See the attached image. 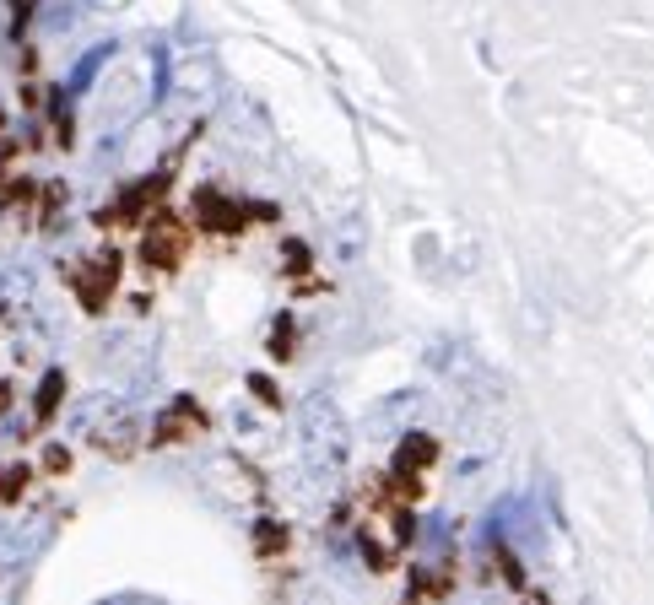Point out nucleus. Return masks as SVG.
Here are the masks:
<instances>
[{
	"instance_id": "1",
	"label": "nucleus",
	"mask_w": 654,
	"mask_h": 605,
	"mask_svg": "<svg viewBox=\"0 0 654 605\" xmlns=\"http://www.w3.org/2000/svg\"><path fill=\"white\" fill-rule=\"evenodd\" d=\"M249 222H271V206H249L217 184H200L195 200H190V227L195 233H211V238H238L249 233Z\"/></svg>"
},
{
	"instance_id": "2",
	"label": "nucleus",
	"mask_w": 654,
	"mask_h": 605,
	"mask_svg": "<svg viewBox=\"0 0 654 605\" xmlns=\"http://www.w3.org/2000/svg\"><path fill=\"white\" fill-rule=\"evenodd\" d=\"M190 244H195V227L179 217V211L157 206L152 217L141 222V265L146 271H163L173 276L184 260H190Z\"/></svg>"
},
{
	"instance_id": "3",
	"label": "nucleus",
	"mask_w": 654,
	"mask_h": 605,
	"mask_svg": "<svg viewBox=\"0 0 654 605\" xmlns=\"http://www.w3.org/2000/svg\"><path fill=\"white\" fill-rule=\"evenodd\" d=\"M119 271H125V254L103 249V254L76 260V265H60V281L76 292L82 314H109V303H114V292H119Z\"/></svg>"
},
{
	"instance_id": "4",
	"label": "nucleus",
	"mask_w": 654,
	"mask_h": 605,
	"mask_svg": "<svg viewBox=\"0 0 654 605\" xmlns=\"http://www.w3.org/2000/svg\"><path fill=\"white\" fill-rule=\"evenodd\" d=\"M168 184H173V163L157 168V173H146V179H136V184H125V190H119L109 206L92 217V227H103V233H114V227H141L168 200Z\"/></svg>"
},
{
	"instance_id": "5",
	"label": "nucleus",
	"mask_w": 654,
	"mask_h": 605,
	"mask_svg": "<svg viewBox=\"0 0 654 605\" xmlns=\"http://www.w3.org/2000/svg\"><path fill=\"white\" fill-rule=\"evenodd\" d=\"M206 427H211V416H206V406H200L195 395H173L168 411L157 416V427H152V449H168V443L200 438Z\"/></svg>"
},
{
	"instance_id": "6",
	"label": "nucleus",
	"mask_w": 654,
	"mask_h": 605,
	"mask_svg": "<svg viewBox=\"0 0 654 605\" xmlns=\"http://www.w3.org/2000/svg\"><path fill=\"white\" fill-rule=\"evenodd\" d=\"M449 589H455V568H422V573H411L406 605H438Z\"/></svg>"
},
{
	"instance_id": "7",
	"label": "nucleus",
	"mask_w": 654,
	"mask_h": 605,
	"mask_svg": "<svg viewBox=\"0 0 654 605\" xmlns=\"http://www.w3.org/2000/svg\"><path fill=\"white\" fill-rule=\"evenodd\" d=\"M433 460H438V443L427 438V433H411V438L395 449V476H422Z\"/></svg>"
},
{
	"instance_id": "8",
	"label": "nucleus",
	"mask_w": 654,
	"mask_h": 605,
	"mask_svg": "<svg viewBox=\"0 0 654 605\" xmlns=\"http://www.w3.org/2000/svg\"><path fill=\"white\" fill-rule=\"evenodd\" d=\"M60 395H65V373H60V368H49V373H44V384H38V400H33V422H38V427L55 422Z\"/></svg>"
},
{
	"instance_id": "9",
	"label": "nucleus",
	"mask_w": 654,
	"mask_h": 605,
	"mask_svg": "<svg viewBox=\"0 0 654 605\" xmlns=\"http://www.w3.org/2000/svg\"><path fill=\"white\" fill-rule=\"evenodd\" d=\"M292 352H298V325L282 314V319H276V330H271V357L276 362H292Z\"/></svg>"
},
{
	"instance_id": "10",
	"label": "nucleus",
	"mask_w": 654,
	"mask_h": 605,
	"mask_svg": "<svg viewBox=\"0 0 654 605\" xmlns=\"http://www.w3.org/2000/svg\"><path fill=\"white\" fill-rule=\"evenodd\" d=\"M255 546H260V557H276V551H287V530L265 519V524H260V535H255Z\"/></svg>"
},
{
	"instance_id": "11",
	"label": "nucleus",
	"mask_w": 654,
	"mask_h": 605,
	"mask_svg": "<svg viewBox=\"0 0 654 605\" xmlns=\"http://www.w3.org/2000/svg\"><path fill=\"white\" fill-rule=\"evenodd\" d=\"M282 254H287V276H303V271L314 265L309 244H298V238H287V244H282Z\"/></svg>"
},
{
	"instance_id": "12",
	"label": "nucleus",
	"mask_w": 654,
	"mask_h": 605,
	"mask_svg": "<svg viewBox=\"0 0 654 605\" xmlns=\"http://www.w3.org/2000/svg\"><path fill=\"white\" fill-rule=\"evenodd\" d=\"M65 470H71V449H65V443H49L44 449V476H65Z\"/></svg>"
},
{
	"instance_id": "13",
	"label": "nucleus",
	"mask_w": 654,
	"mask_h": 605,
	"mask_svg": "<svg viewBox=\"0 0 654 605\" xmlns=\"http://www.w3.org/2000/svg\"><path fill=\"white\" fill-rule=\"evenodd\" d=\"M33 6H38V0H11V33H28V22H33Z\"/></svg>"
},
{
	"instance_id": "14",
	"label": "nucleus",
	"mask_w": 654,
	"mask_h": 605,
	"mask_svg": "<svg viewBox=\"0 0 654 605\" xmlns=\"http://www.w3.org/2000/svg\"><path fill=\"white\" fill-rule=\"evenodd\" d=\"M492 557H498L503 562V578H509V584L519 589V584H525V573H519V562H514V551L509 546H492Z\"/></svg>"
},
{
	"instance_id": "15",
	"label": "nucleus",
	"mask_w": 654,
	"mask_h": 605,
	"mask_svg": "<svg viewBox=\"0 0 654 605\" xmlns=\"http://www.w3.org/2000/svg\"><path fill=\"white\" fill-rule=\"evenodd\" d=\"M249 389H255V395L265 400V406H282V395H276V384H271V379H260V373L249 379Z\"/></svg>"
},
{
	"instance_id": "16",
	"label": "nucleus",
	"mask_w": 654,
	"mask_h": 605,
	"mask_svg": "<svg viewBox=\"0 0 654 605\" xmlns=\"http://www.w3.org/2000/svg\"><path fill=\"white\" fill-rule=\"evenodd\" d=\"M6 406H11V389H6V384H0V411H6Z\"/></svg>"
},
{
	"instance_id": "17",
	"label": "nucleus",
	"mask_w": 654,
	"mask_h": 605,
	"mask_svg": "<svg viewBox=\"0 0 654 605\" xmlns=\"http://www.w3.org/2000/svg\"><path fill=\"white\" fill-rule=\"evenodd\" d=\"M0 125H6V109H0Z\"/></svg>"
},
{
	"instance_id": "18",
	"label": "nucleus",
	"mask_w": 654,
	"mask_h": 605,
	"mask_svg": "<svg viewBox=\"0 0 654 605\" xmlns=\"http://www.w3.org/2000/svg\"><path fill=\"white\" fill-rule=\"evenodd\" d=\"M530 605H546V600H530Z\"/></svg>"
}]
</instances>
